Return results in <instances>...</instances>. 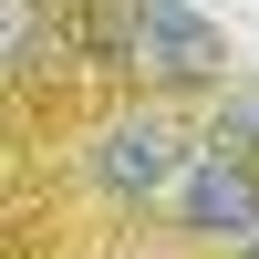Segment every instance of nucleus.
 Here are the masks:
<instances>
[{
    "label": "nucleus",
    "mask_w": 259,
    "mask_h": 259,
    "mask_svg": "<svg viewBox=\"0 0 259 259\" xmlns=\"http://www.w3.org/2000/svg\"><path fill=\"white\" fill-rule=\"evenodd\" d=\"M207 135H228V145L259 166V73H228L218 94H207Z\"/></svg>",
    "instance_id": "obj_5"
},
{
    "label": "nucleus",
    "mask_w": 259,
    "mask_h": 259,
    "mask_svg": "<svg viewBox=\"0 0 259 259\" xmlns=\"http://www.w3.org/2000/svg\"><path fill=\"white\" fill-rule=\"evenodd\" d=\"M239 259H259V228H249V239H239Z\"/></svg>",
    "instance_id": "obj_6"
},
{
    "label": "nucleus",
    "mask_w": 259,
    "mask_h": 259,
    "mask_svg": "<svg viewBox=\"0 0 259 259\" xmlns=\"http://www.w3.org/2000/svg\"><path fill=\"white\" fill-rule=\"evenodd\" d=\"M156 197H166V228H177V239H228V249H239L259 228V166L228 135H197Z\"/></svg>",
    "instance_id": "obj_3"
},
{
    "label": "nucleus",
    "mask_w": 259,
    "mask_h": 259,
    "mask_svg": "<svg viewBox=\"0 0 259 259\" xmlns=\"http://www.w3.org/2000/svg\"><path fill=\"white\" fill-rule=\"evenodd\" d=\"M0 83H73V0H0Z\"/></svg>",
    "instance_id": "obj_4"
},
{
    "label": "nucleus",
    "mask_w": 259,
    "mask_h": 259,
    "mask_svg": "<svg viewBox=\"0 0 259 259\" xmlns=\"http://www.w3.org/2000/svg\"><path fill=\"white\" fill-rule=\"evenodd\" d=\"M187 145H197L187 104H166V94H114V114H94V135H83V177H94L114 207H156V187L177 177Z\"/></svg>",
    "instance_id": "obj_2"
},
{
    "label": "nucleus",
    "mask_w": 259,
    "mask_h": 259,
    "mask_svg": "<svg viewBox=\"0 0 259 259\" xmlns=\"http://www.w3.org/2000/svg\"><path fill=\"white\" fill-rule=\"evenodd\" d=\"M239 73L228 31L187 0H124V94H166V104H207Z\"/></svg>",
    "instance_id": "obj_1"
}]
</instances>
